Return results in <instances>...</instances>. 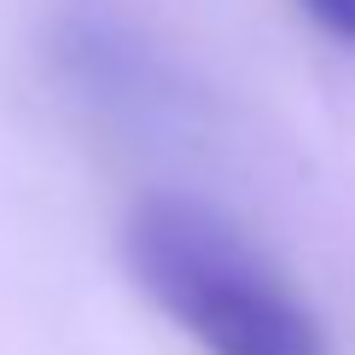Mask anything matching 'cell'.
<instances>
[{
  "mask_svg": "<svg viewBox=\"0 0 355 355\" xmlns=\"http://www.w3.org/2000/svg\"><path fill=\"white\" fill-rule=\"evenodd\" d=\"M303 6L315 12L338 41H355V0H303Z\"/></svg>",
  "mask_w": 355,
  "mask_h": 355,
  "instance_id": "obj_2",
  "label": "cell"
},
{
  "mask_svg": "<svg viewBox=\"0 0 355 355\" xmlns=\"http://www.w3.org/2000/svg\"><path fill=\"white\" fill-rule=\"evenodd\" d=\"M128 268L210 355H327L309 303L262 250L192 198H146L128 216Z\"/></svg>",
  "mask_w": 355,
  "mask_h": 355,
  "instance_id": "obj_1",
  "label": "cell"
}]
</instances>
